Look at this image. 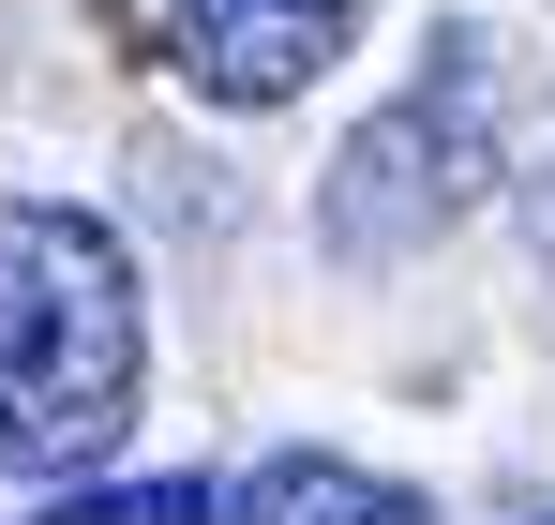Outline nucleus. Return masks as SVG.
Returning a JSON list of instances; mask_svg holds the SVG:
<instances>
[{"label":"nucleus","mask_w":555,"mask_h":525,"mask_svg":"<svg viewBox=\"0 0 555 525\" xmlns=\"http://www.w3.org/2000/svg\"><path fill=\"white\" fill-rule=\"evenodd\" d=\"M480 180H495L480 46H436V76L405 90V105H375L361 136L331 151V180H315V241H331V256H421L436 226L480 210Z\"/></svg>","instance_id":"2"},{"label":"nucleus","mask_w":555,"mask_h":525,"mask_svg":"<svg viewBox=\"0 0 555 525\" xmlns=\"http://www.w3.org/2000/svg\"><path fill=\"white\" fill-rule=\"evenodd\" d=\"M135 421V270L91 210L0 195V465L61 481Z\"/></svg>","instance_id":"1"},{"label":"nucleus","mask_w":555,"mask_h":525,"mask_svg":"<svg viewBox=\"0 0 555 525\" xmlns=\"http://www.w3.org/2000/svg\"><path fill=\"white\" fill-rule=\"evenodd\" d=\"M346 30H361V0H166V46H181V76L210 90V105L315 90L346 61Z\"/></svg>","instance_id":"3"},{"label":"nucleus","mask_w":555,"mask_h":525,"mask_svg":"<svg viewBox=\"0 0 555 525\" xmlns=\"http://www.w3.org/2000/svg\"><path fill=\"white\" fill-rule=\"evenodd\" d=\"M46 525H225L210 481H120V496H61Z\"/></svg>","instance_id":"5"},{"label":"nucleus","mask_w":555,"mask_h":525,"mask_svg":"<svg viewBox=\"0 0 555 525\" xmlns=\"http://www.w3.org/2000/svg\"><path fill=\"white\" fill-rule=\"evenodd\" d=\"M225 525H436L405 481H375V465H346V450H271L241 496H225Z\"/></svg>","instance_id":"4"}]
</instances>
